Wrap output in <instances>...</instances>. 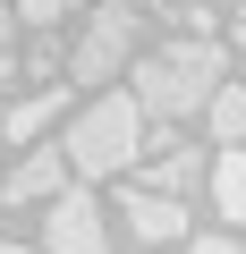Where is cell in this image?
<instances>
[{
  "label": "cell",
  "mask_w": 246,
  "mask_h": 254,
  "mask_svg": "<svg viewBox=\"0 0 246 254\" xmlns=\"http://www.w3.org/2000/svg\"><path fill=\"white\" fill-rule=\"evenodd\" d=\"M136 144H145V110H136L128 93H102V102L68 127L60 161H68V178H119V170L136 161Z\"/></svg>",
  "instance_id": "obj_2"
},
{
  "label": "cell",
  "mask_w": 246,
  "mask_h": 254,
  "mask_svg": "<svg viewBox=\"0 0 246 254\" xmlns=\"http://www.w3.org/2000/svg\"><path fill=\"white\" fill-rule=\"evenodd\" d=\"M204 119H212V136L238 153V144H246V85H221V93L204 102Z\"/></svg>",
  "instance_id": "obj_9"
},
{
  "label": "cell",
  "mask_w": 246,
  "mask_h": 254,
  "mask_svg": "<svg viewBox=\"0 0 246 254\" xmlns=\"http://www.w3.org/2000/svg\"><path fill=\"white\" fill-rule=\"evenodd\" d=\"M238 43H246V9H238Z\"/></svg>",
  "instance_id": "obj_14"
},
{
  "label": "cell",
  "mask_w": 246,
  "mask_h": 254,
  "mask_svg": "<svg viewBox=\"0 0 246 254\" xmlns=\"http://www.w3.org/2000/svg\"><path fill=\"white\" fill-rule=\"evenodd\" d=\"M60 9H68V0H17V17H26V26H51Z\"/></svg>",
  "instance_id": "obj_11"
},
{
  "label": "cell",
  "mask_w": 246,
  "mask_h": 254,
  "mask_svg": "<svg viewBox=\"0 0 246 254\" xmlns=\"http://www.w3.org/2000/svg\"><path fill=\"white\" fill-rule=\"evenodd\" d=\"M221 85H229V68H221V43H204V34H195V43H170V51H153V60L136 68V93H128V102H136L145 119H187V110H204Z\"/></svg>",
  "instance_id": "obj_1"
},
{
  "label": "cell",
  "mask_w": 246,
  "mask_h": 254,
  "mask_svg": "<svg viewBox=\"0 0 246 254\" xmlns=\"http://www.w3.org/2000/svg\"><path fill=\"white\" fill-rule=\"evenodd\" d=\"M0 195H9V203H60V195H68V161H60V153H26Z\"/></svg>",
  "instance_id": "obj_6"
},
{
  "label": "cell",
  "mask_w": 246,
  "mask_h": 254,
  "mask_svg": "<svg viewBox=\"0 0 246 254\" xmlns=\"http://www.w3.org/2000/svg\"><path fill=\"white\" fill-rule=\"evenodd\" d=\"M128 51H136V17L119 9H93L85 17V34H77V85H110L119 68H128Z\"/></svg>",
  "instance_id": "obj_3"
},
{
  "label": "cell",
  "mask_w": 246,
  "mask_h": 254,
  "mask_svg": "<svg viewBox=\"0 0 246 254\" xmlns=\"http://www.w3.org/2000/svg\"><path fill=\"white\" fill-rule=\"evenodd\" d=\"M0 254H34V246H17V237H0Z\"/></svg>",
  "instance_id": "obj_13"
},
{
  "label": "cell",
  "mask_w": 246,
  "mask_h": 254,
  "mask_svg": "<svg viewBox=\"0 0 246 254\" xmlns=\"http://www.w3.org/2000/svg\"><path fill=\"white\" fill-rule=\"evenodd\" d=\"M43 254H110L93 195H77V187H68V195L51 203V220H43Z\"/></svg>",
  "instance_id": "obj_4"
},
{
  "label": "cell",
  "mask_w": 246,
  "mask_h": 254,
  "mask_svg": "<svg viewBox=\"0 0 246 254\" xmlns=\"http://www.w3.org/2000/svg\"><path fill=\"white\" fill-rule=\"evenodd\" d=\"M212 203L221 220H246V153H212Z\"/></svg>",
  "instance_id": "obj_8"
},
{
  "label": "cell",
  "mask_w": 246,
  "mask_h": 254,
  "mask_svg": "<svg viewBox=\"0 0 246 254\" xmlns=\"http://www.w3.org/2000/svg\"><path fill=\"white\" fill-rule=\"evenodd\" d=\"M187 254H246V246H238V237H195Z\"/></svg>",
  "instance_id": "obj_12"
},
{
  "label": "cell",
  "mask_w": 246,
  "mask_h": 254,
  "mask_svg": "<svg viewBox=\"0 0 246 254\" xmlns=\"http://www.w3.org/2000/svg\"><path fill=\"white\" fill-rule=\"evenodd\" d=\"M178 187H195V153H178V144H170V153L153 161V178H145V195H170V203H178Z\"/></svg>",
  "instance_id": "obj_10"
},
{
  "label": "cell",
  "mask_w": 246,
  "mask_h": 254,
  "mask_svg": "<svg viewBox=\"0 0 246 254\" xmlns=\"http://www.w3.org/2000/svg\"><path fill=\"white\" fill-rule=\"evenodd\" d=\"M119 212H128L136 246H170V237H187V203H170V195H145V187H128V195H119Z\"/></svg>",
  "instance_id": "obj_5"
},
{
  "label": "cell",
  "mask_w": 246,
  "mask_h": 254,
  "mask_svg": "<svg viewBox=\"0 0 246 254\" xmlns=\"http://www.w3.org/2000/svg\"><path fill=\"white\" fill-rule=\"evenodd\" d=\"M60 110H68V85H43V93H26V102H9V110H0V136H9V144H34Z\"/></svg>",
  "instance_id": "obj_7"
}]
</instances>
